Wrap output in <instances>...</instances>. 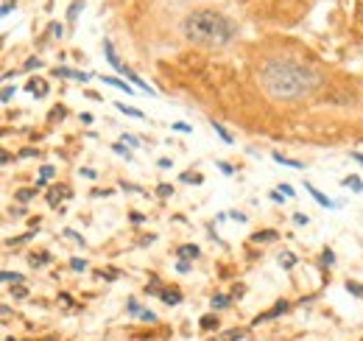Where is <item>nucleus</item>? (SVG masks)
Masks as SVG:
<instances>
[{"mask_svg":"<svg viewBox=\"0 0 363 341\" xmlns=\"http://www.w3.org/2000/svg\"><path fill=\"white\" fill-rule=\"evenodd\" d=\"M170 193H173V185H159L157 187V196H162V199L170 196Z\"/></svg>","mask_w":363,"mask_h":341,"instance_id":"7c9ffc66","label":"nucleus"},{"mask_svg":"<svg viewBox=\"0 0 363 341\" xmlns=\"http://www.w3.org/2000/svg\"><path fill=\"white\" fill-rule=\"evenodd\" d=\"M34 193H36V187H34V190H17V202H28Z\"/></svg>","mask_w":363,"mask_h":341,"instance_id":"2f4dec72","label":"nucleus"},{"mask_svg":"<svg viewBox=\"0 0 363 341\" xmlns=\"http://www.w3.org/2000/svg\"><path fill=\"white\" fill-rule=\"evenodd\" d=\"M70 269H73V271H87V260L73 258V260H70Z\"/></svg>","mask_w":363,"mask_h":341,"instance_id":"393cba45","label":"nucleus"},{"mask_svg":"<svg viewBox=\"0 0 363 341\" xmlns=\"http://www.w3.org/2000/svg\"><path fill=\"white\" fill-rule=\"evenodd\" d=\"M288 311V302H277V305L271 308V311H266V313H260V316L254 319L252 324H260V322H271V319H277V316H282V313Z\"/></svg>","mask_w":363,"mask_h":341,"instance_id":"20e7f679","label":"nucleus"},{"mask_svg":"<svg viewBox=\"0 0 363 341\" xmlns=\"http://www.w3.org/2000/svg\"><path fill=\"white\" fill-rule=\"evenodd\" d=\"M112 151H115V154H120V157H126V162L132 160V151H129L126 145H120V143H115V145H112Z\"/></svg>","mask_w":363,"mask_h":341,"instance_id":"b1692460","label":"nucleus"},{"mask_svg":"<svg viewBox=\"0 0 363 341\" xmlns=\"http://www.w3.org/2000/svg\"><path fill=\"white\" fill-rule=\"evenodd\" d=\"M103 84H109V87H115V90H120V92H126V95H132V87H129L126 81H120V78H103Z\"/></svg>","mask_w":363,"mask_h":341,"instance_id":"9b49d317","label":"nucleus"},{"mask_svg":"<svg viewBox=\"0 0 363 341\" xmlns=\"http://www.w3.org/2000/svg\"><path fill=\"white\" fill-rule=\"evenodd\" d=\"M3 282H14V285H23V274H14V271H3Z\"/></svg>","mask_w":363,"mask_h":341,"instance_id":"aec40b11","label":"nucleus"},{"mask_svg":"<svg viewBox=\"0 0 363 341\" xmlns=\"http://www.w3.org/2000/svg\"><path fill=\"white\" fill-rule=\"evenodd\" d=\"M67 196H70V190H65V187H62V190H59V187H53V190L48 193V202L50 204H59V199H67Z\"/></svg>","mask_w":363,"mask_h":341,"instance_id":"dca6fc26","label":"nucleus"},{"mask_svg":"<svg viewBox=\"0 0 363 341\" xmlns=\"http://www.w3.org/2000/svg\"><path fill=\"white\" fill-rule=\"evenodd\" d=\"M218 168H221L224 174H232V165H226V162H218Z\"/></svg>","mask_w":363,"mask_h":341,"instance_id":"a18cd8bd","label":"nucleus"},{"mask_svg":"<svg viewBox=\"0 0 363 341\" xmlns=\"http://www.w3.org/2000/svg\"><path fill=\"white\" fill-rule=\"evenodd\" d=\"M48 341H50V338H48Z\"/></svg>","mask_w":363,"mask_h":341,"instance_id":"3c124183","label":"nucleus"},{"mask_svg":"<svg viewBox=\"0 0 363 341\" xmlns=\"http://www.w3.org/2000/svg\"><path fill=\"white\" fill-rule=\"evenodd\" d=\"M243 338V330H226V333H221V335H215L212 341H240Z\"/></svg>","mask_w":363,"mask_h":341,"instance_id":"ddd939ff","label":"nucleus"},{"mask_svg":"<svg viewBox=\"0 0 363 341\" xmlns=\"http://www.w3.org/2000/svg\"><path fill=\"white\" fill-rule=\"evenodd\" d=\"M321 263H324V266H333V263H335V255H333L330 249H324V255H321Z\"/></svg>","mask_w":363,"mask_h":341,"instance_id":"c85d7f7f","label":"nucleus"},{"mask_svg":"<svg viewBox=\"0 0 363 341\" xmlns=\"http://www.w3.org/2000/svg\"><path fill=\"white\" fill-rule=\"evenodd\" d=\"M6 341H14V338H6Z\"/></svg>","mask_w":363,"mask_h":341,"instance_id":"8fccbe9b","label":"nucleus"},{"mask_svg":"<svg viewBox=\"0 0 363 341\" xmlns=\"http://www.w3.org/2000/svg\"><path fill=\"white\" fill-rule=\"evenodd\" d=\"M279 263H282L285 269H290V266L296 263V258H293V255H279Z\"/></svg>","mask_w":363,"mask_h":341,"instance_id":"c756f323","label":"nucleus"},{"mask_svg":"<svg viewBox=\"0 0 363 341\" xmlns=\"http://www.w3.org/2000/svg\"><path fill=\"white\" fill-rule=\"evenodd\" d=\"M229 302H232V297H226V294H215L210 300V305L215 308V311H221V308H229Z\"/></svg>","mask_w":363,"mask_h":341,"instance_id":"f8f14e48","label":"nucleus"},{"mask_svg":"<svg viewBox=\"0 0 363 341\" xmlns=\"http://www.w3.org/2000/svg\"><path fill=\"white\" fill-rule=\"evenodd\" d=\"M65 235H67V238H73L76 243H81V246H84V238H81L79 232H73V229H65Z\"/></svg>","mask_w":363,"mask_h":341,"instance_id":"c9c22d12","label":"nucleus"},{"mask_svg":"<svg viewBox=\"0 0 363 341\" xmlns=\"http://www.w3.org/2000/svg\"><path fill=\"white\" fill-rule=\"evenodd\" d=\"M252 240H257V243H268V240H277V232H254Z\"/></svg>","mask_w":363,"mask_h":341,"instance_id":"6ab92c4d","label":"nucleus"},{"mask_svg":"<svg viewBox=\"0 0 363 341\" xmlns=\"http://www.w3.org/2000/svg\"><path fill=\"white\" fill-rule=\"evenodd\" d=\"M12 6H14V0H3V6H0V12H3V14H9V12H12Z\"/></svg>","mask_w":363,"mask_h":341,"instance_id":"4c0bfd02","label":"nucleus"},{"mask_svg":"<svg viewBox=\"0 0 363 341\" xmlns=\"http://www.w3.org/2000/svg\"><path fill=\"white\" fill-rule=\"evenodd\" d=\"M12 297H17V300H25V297H28V288H25V285L12 288Z\"/></svg>","mask_w":363,"mask_h":341,"instance_id":"bb28decb","label":"nucleus"},{"mask_svg":"<svg viewBox=\"0 0 363 341\" xmlns=\"http://www.w3.org/2000/svg\"><path fill=\"white\" fill-rule=\"evenodd\" d=\"M176 266H179V271H190V263H188V260H179Z\"/></svg>","mask_w":363,"mask_h":341,"instance_id":"37998d69","label":"nucleus"},{"mask_svg":"<svg viewBox=\"0 0 363 341\" xmlns=\"http://www.w3.org/2000/svg\"><path fill=\"white\" fill-rule=\"evenodd\" d=\"M115 107H117V109H120V112H123V115H129V118H143V112H140V109H137V107H129V104H123V101H117V104H115Z\"/></svg>","mask_w":363,"mask_h":341,"instance_id":"4468645a","label":"nucleus"},{"mask_svg":"<svg viewBox=\"0 0 363 341\" xmlns=\"http://www.w3.org/2000/svg\"><path fill=\"white\" fill-rule=\"evenodd\" d=\"M129 313H134V316H140V313H143V308L137 305V300H129Z\"/></svg>","mask_w":363,"mask_h":341,"instance_id":"72a5a7b5","label":"nucleus"},{"mask_svg":"<svg viewBox=\"0 0 363 341\" xmlns=\"http://www.w3.org/2000/svg\"><path fill=\"white\" fill-rule=\"evenodd\" d=\"M182 34L185 39L199 45V48H224L237 36V28L232 20H226L221 12L212 9H196L182 20Z\"/></svg>","mask_w":363,"mask_h":341,"instance_id":"f03ea898","label":"nucleus"},{"mask_svg":"<svg viewBox=\"0 0 363 341\" xmlns=\"http://www.w3.org/2000/svg\"><path fill=\"white\" fill-rule=\"evenodd\" d=\"M81 9H84V3H81V0H73V3H70V12H67V23H76V17H79Z\"/></svg>","mask_w":363,"mask_h":341,"instance_id":"2eb2a0df","label":"nucleus"},{"mask_svg":"<svg viewBox=\"0 0 363 341\" xmlns=\"http://www.w3.org/2000/svg\"><path fill=\"white\" fill-rule=\"evenodd\" d=\"M120 140H126V143H129V145H140V140H137V137H134V134H123V137H120Z\"/></svg>","mask_w":363,"mask_h":341,"instance_id":"58836bf2","label":"nucleus"},{"mask_svg":"<svg viewBox=\"0 0 363 341\" xmlns=\"http://www.w3.org/2000/svg\"><path fill=\"white\" fill-rule=\"evenodd\" d=\"M346 291H349V294H355V297H360V300H363V285H360V282H355V280H346Z\"/></svg>","mask_w":363,"mask_h":341,"instance_id":"4be33fe9","label":"nucleus"},{"mask_svg":"<svg viewBox=\"0 0 363 341\" xmlns=\"http://www.w3.org/2000/svg\"><path fill=\"white\" fill-rule=\"evenodd\" d=\"M176 255H179V260H196L201 255V249L196 243H185V246H179V252H176Z\"/></svg>","mask_w":363,"mask_h":341,"instance_id":"423d86ee","label":"nucleus"},{"mask_svg":"<svg viewBox=\"0 0 363 341\" xmlns=\"http://www.w3.org/2000/svg\"><path fill=\"white\" fill-rule=\"evenodd\" d=\"M34 67H42V59H36V56H31V59L25 62V70H34Z\"/></svg>","mask_w":363,"mask_h":341,"instance_id":"473e14b6","label":"nucleus"},{"mask_svg":"<svg viewBox=\"0 0 363 341\" xmlns=\"http://www.w3.org/2000/svg\"><path fill=\"white\" fill-rule=\"evenodd\" d=\"M20 157H36V151L34 149H23V151H20Z\"/></svg>","mask_w":363,"mask_h":341,"instance_id":"c03bdc74","label":"nucleus"},{"mask_svg":"<svg viewBox=\"0 0 363 341\" xmlns=\"http://www.w3.org/2000/svg\"><path fill=\"white\" fill-rule=\"evenodd\" d=\"M182 179H185V182H201V174H182Z\"/></svg>","mask_w":363,"mask_h":341,"instance_id":"ea45409f","label":"nucleus"},{"mask_svg":"<svg viewBox=\"0 0 363 341\" xmlns=\"http://www.w3.org/2000/svg\"><path fill=\"white\" fill-rule=\"evenodd\" d=\"M56 76L73 78V81H90V73H79V70H70V67H56Z\"/></svg>","mask_w":363,"mask_h":341,"instance_id":"39448f33","label":"nucleus"},{"mask_svg":"<svg viewBox=\"0 0 363 341\" xmlns=\"http://www.w3.org/2000/svg\"><path fill=\"white\" fill-rule=\"evenodd\" d=\"M293 221H296L299 227H308V221H310V218L305 216V213H296V216H293Z\"/></svg>","mask_w":363,"mask_h":341,"instance_id":"e433bc0d","label":"nucleus"},{"mask_svg":"<svg viewBox=\"0 0 363 341\" xmlns=\"http://www.w3.org/2000/svg\"><path fill=\"white\" fill-rule=\"evenodd\" d=\"M25 90H28V92H34L36 98H45V92H48V84H45L42 78H31V81L25 84Z\"/></svg>","mask_w":363,"mask_h":341,"instance_id":"0eeeda50","label":"nucleus"},{"mask_svg":"<svg viewBox=\"0 0 363 341\" xmlns=\"http://www.w3.org/2000/svg\"><path fill=\"white\" fill-rule=\"evenodd\" d=\"M229 216L235 218V221H246V216H243V213H237V210H235V213H229Z\"/></svg>","mask_w":363,"mask_h":341,"instance_id":"49530a36","label":"nucleus"},{"mask_svg":"<svg viewBox=\"0 0 363 341\" xmlns=\"http://www.w3.org/2000/svg\"><path fill=\"white\" fill-rule=\"evenodd\" d=\"M257 78H260V87L266 90V95L274 98V101L308 98L321 84L319 73H313L310 67L299 65L293 59H282V56L263 62L260 70H257Z\"/></svg>","mask_w":363,"mask_h":341,"instance_id":"f257e3e1","label":"nucleus"},{"mask_svg":"<svg viewBox=\"0 0 363 341\" xmlns=\"http://www.w3.org/2000/svg\"><path fill=\"white\" fill-rule=\"evenodd\" d=\"M212 129H215V134H218V137H221V140H224V143H235V140H232V134L229 132H226V129H224V126H221V123H215V120H212Z\"/></svg>","mask_w":363,"mask_h":341,"instance_id":"f3484780","label":"nucleus"},{"mask_svg":"<svg viewBox=\"0 0 363 341\" xmlns=\"http://www.w3.org/2000/svg\"><path fill=\"white\" fill-rule=\"evenodd\" d=\"M53 176V165H42L39 168V179H50Z\"/></svg>","mask_w":363,"mask_h":341,"instance_id":"cd10ccee","label":"nucleus"},{"mask_svg":"<svg viewBox=\"0 0 363 341\" xmlns=\"http://www.w3.org/2000/svg\"><path fill=\"white\" fill-rule=\"evenodd\" d=\"M170 165H173V162H170L168 157H162V160H159V168H170Z\"/></svg>","mask_w":363,"mask_h":341,"instance_id":"de8ad7c7","label":"nucleus"},{"mask_svg":"<svg viewBox=\"0 0 363 341\" xmlns=\"http://www.w3.org/2000/svg\"><path fill=\"white\" fill-rule=\"evenodd\" d=\"M344 185H346V187H352L355 193H360V190H363V182H360V176H346V179H344Z\"/></svg>","mask_w":363,"mask_h":341,"instance_id":"a211bd4d","label":"nucleus"},{"mask_svg":"<svg viewBox=\"0 0 363 341\" xmlns=\"http://www.w3.org/2000/svg\"><path fill=\"white\" fill-rule=\"evenodd\" d=\"M14 92H17V87L6 84V87H3V95H0V101H3V104H9V101H12V95H14Z\"/></svg>","mask_w":363,"mask_h":341,"instance_id":"5701e85b","label":"nucleus"},{"mask_svg":"<svg viewBox=\"0 0 363 341\" xmlns=\"http://www.w3.org/2000/svg\"><path fill=\"white\" fill-rule=\"evenodd\" d=\"M279 190H282L285 196H293V187H290V185H279Z\"/></svg>","mask_w":363,"mask_h":341,"instance_id":"79ce46f5","label":"nucleus"},{"mask_svg":"<svg viewBox=\"0 0 363 341\" xmlns=\"http://www.w3.org/2000/svg\"><path fill=\"white\" fill-rule=\"evenodd\" d=\"M28 260H31V266H45L50 258H48V255H31Z\"/></svg>","mask_w":363,"mask_h":341,"instance_id":"a878e982","label":"nucleus"},{"mask_svg":"<svg viewBox=\"0 0 363 341\" xmlns=\"http://www.w3.org/2000/svg\"><path fill=\"white\" fill-rule=\"evenodd\" d=\"M352 160H357L363 165V154H360V151H352Z\"/></svg>","mask_w":363,"mask_h":341,"instance_id":"09e8293b","label":"nucleus"},{"mask_svg":"<svg viewBox=\"0 0 363 341\" xmlns=\"http://www.w3.org/2000/svg\"><path fill=\"white\" fill-rule=\"evenodd\" d=\"M274 162H279V165H285V168H296V171H305V162H299V160H288V157H282L279 151H274Z\"/></svg>","mask_w":363,"mask_h":341,"instance_id":"1a4fd4ad","label":"nucleus"},{"mask_svg":"<svg viewBox=\"0 0 363 341\" xmlns=\"http://www.w3.org/2000/svg\"><path fill=\"white\" fill-rule=\"evenodd\" d=\"M103 54H106V59H109V65L115 67L117 73H123V76H126L129 73V67L123 65L120 59H117V54H115V48H112V39H103Z\"/></svg>","mask_w":363,"mask_h":341,"instance_id":"7ed1b4c3","label":"nucleus"},{"mask_svg":"<svg viewBox=\"0 0 363 341\" xmlns=\"http://www.w3.org/2000/svg\"><path fill=\"white\" fill-rule=\"evenodd\" d=\"M140 319H143V322H157V313H154V311H143V313H140Z\"/></svg>","mask_w":363,"mask_h":341,"instance_id":"f704fd0d","label":"nucleus"},{"mask_svg":"<svg viewBox=\"0 0 363 341\" xmlns=\"http://www.w3.org/2000/svg\"><path fill=\"white\" fill-rule=\"evenodd\" d=\"M305 187H308V193H310V196H313L316 202L321 204V207H335V202H333V199H327L324 193H321V190H316L313 185H305Z\"/></svg>","mask_w":363,"mask_h":341,"instance_id":"9d476101","label":"nucleus"},{"mask_svg":"<svg viewBox=\"0 0 363 341\" xmlns=\"http://www.w3.org/2000/svg\"><path fill=\"white\" fill-rule=\"evenodd\" d=\"M218 327V319L212 316V313H207V316H201V330H212Z\"/></svg>","mask_w":363,"mask_h":341,"instance_id":"412c9836","label":"nucleus"},{"mask_svg":"<svg viewBox=\"0 0 363 341\" xmlns=\"http://www.w3.org/2000/svg\"><path fill=\"white\" fill-rule=\"evenodd\" d=\"M159 297H162V302H168V305H179L182 302L179 288H165V291H159Z\"/></svg>","mask_w":363,"mask_h":341,"instance_id":"6e6552de","label":"nucleus"},{"mask_svg":"<svg viewBox=\"0 0 363 341\" xmlns=\"http://www.w3.org/2000/svg\"><path fill=\"white\" fill-rule=\"evenodd\" d=\"M173 129H176V132H190L188 123H173Z\"/></svg>","mask_w":363,"mask_h":341,"instance_id":"a19ab883","label":"nucleus"}]
</instances>
